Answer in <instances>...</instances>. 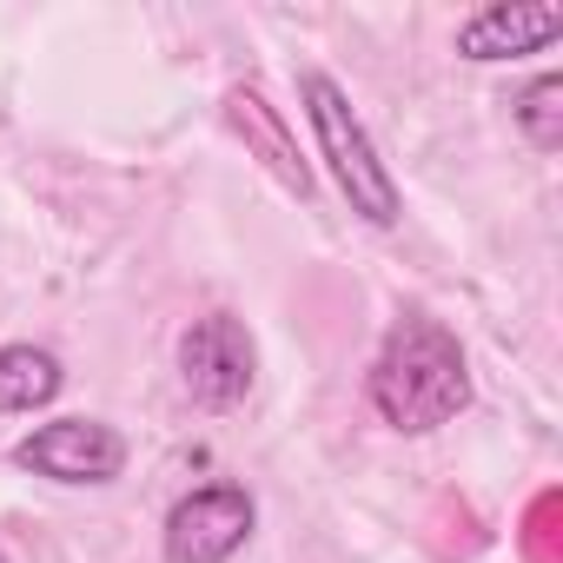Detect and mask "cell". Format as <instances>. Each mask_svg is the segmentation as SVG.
<instances>
[{
  "label": "cell",
  "mask_w": 563,
  "mask_h": 563,
  "mask_svg": "<svg viewBox=\"0 0 563 563\" xmlns=\"http://www.w3.org/2000/svg\"><path fill=\"white\" fill-rule=\"evenodd\" d=\"M365 398L372 411L405 431V438H424L438 424H451L464 405H471V365H464V345L457 332H444L438 319H398L391 339L378 345L372 358V378H365Z\"/></svg>",
  "instance_id": "1"
},
{
  "label": "cell",
  "mask_w": 563,
  "mask_h": 563,
  "mask_svg": "<svg viewBox=\"0 0 563 563\" xmlns=\"http://www.w3.org/2000/svg\"><path fill=\"white\" fill-rule=\"evenodd\" d=\"M299 100H306L312 133H319V159L332 166V179H339V192L352 199V212L372 219V225H398V212H405L398 179H391V166L378 159V140H372V126L358 120L352 93H345L332 74H299Z\"/></svg>",
  "instance_id": "2"
},
{
  "label": "cell",
  "mask_w": 563,
  "mask_h": 563,
  "mask_svg": "<svg viewBox=\"0 0 563 563\" xmlns=\"http://www.w3.org/2000/svg\"><path fill=\"white\" fill-rule=\"evenodd\" d=\"M252 523H258V504L245 484L232 477L199 484L166 510V563H225L245 550Z\"/></svg>",
  "instance_id": "3"
},
{
  "label": "cell",
  "mask_w": 563,
  "mask_h": 563,
  "mask_svg": "<svg viewBox=\"0 0 563 563\" xmlns=\"http://www.w3.org/2000/svg\"><path fill=\"white\" fill-rule=\"evenodd\" d=\"M252 372H258V345H252V332L232 312H206V319L186 325V339H179V378H186L192 405L232 411L252 391Z\"/></svg>",
  "instance_id": "4"
},
{
  "label": "cell",
  "mask_w": 563,
  "mask_h": 563,
  "mask_svg": "<svg viewBox=\"0 0 563 563\" xmlns=\"http://www.w3.org/2000/svg\"><path fill=\"white\" fill-rule=\"evenodd\" d=\"M14 464L47 484H113L126 471V438L100 418H54L14 444Z\"/></svg>",
  "instance_id": "5"
},
{
  "label": "cell",
  "mask_w": 563,
  "mask_h": 563,
  "mask_svg": "<svg viewBox=\"0 0 563 563\" xmlns=\"http://www.w3.org/2000/svg\"><path fill=\"white\" fill-rule=\"evenodd\" d=\"M556 34H563V8H556V0H490V8H477L457 27V54L490 67V60L543 54Z\"/></svg>",
  "instance_id": "6"
},
{
  "label": "cell",
  "mask_w": 563,
  "mask_h": 563,
  "mask_svg": "<svg viewBox=\"0 0 563 563\" xmlns=\"http://www.w3.org/2000/svg\"><path fill=\"white\" fill-rule=\"evenodd\" d=\"M225 120H232V133L245 140V153L286 186L292 199H312V166L299 159V140L286 133V120H278V107L252 87V80H239V87H225Z\"/></svg>",
  "instance_id": "7"
},
{
  "label": "cell",
  "mask_w": 563,
  "mask_h": 563,
  "mask_svg": "<svg viewBox=\"0 0 563 563\" xmlns=\"http://www.w3.org/2000/svg\"><path fill=\"white\" fill-rule=\"evenodd\" d=\"M67 385L60 358L41 345H0V411H41Z\"/></svg>",
  "instance_id": "8"
},
{
  "label": "cell",
  "mask_w": 563,
  "mask_h": 563,
  "mask_svg": "<svg viewBox=\"0 0 563 563\" xmlns=\"http://www.w3.org/2000/svg\"><path fill=\"white\" fill-rule=\"evenodd\" d=\"M510 113H517V126H523V140H530L537 153H556V146H563V74H537V80L510 100Z\"/></svg>",
  "instance_id": "9"
},
{
  "label": "cell",
  "mask_w": 563,
  "mask_h": 563,
  "mask_svg": "<svg viewBox=\"0 0 563 563\" xmlns=\"http://www.w3.org/2000/svg\"><path fill=\"white\" fill-rule=\"evenodd\" d=\"M0 563H8V550H0Z\"/></svg>",
  "instance_id": "10"
}]
</instances>
